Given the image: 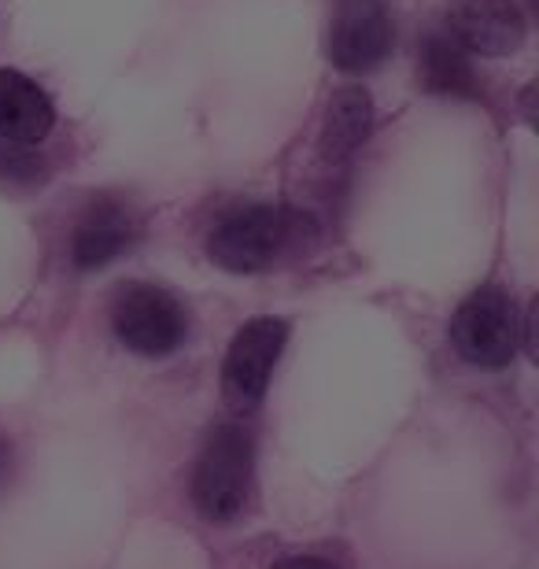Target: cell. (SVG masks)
<instances>
[{"label": "cell", "mask_w": 539, "mask_h": 569, "mask_svg": "<svg viewBox=\"0 0 539 569\" xmlns=\"http://www.w3.org/2000/svg\"><path fill=\"white\" fill-rule=\"evenodd\" d=\"M285 345H289V322L285 318L259 315L237 329L222 359V378H218L222 403L229 411L251 415L267 400L273 370H278L285 356Z\"/></svg>", "instance_id": "cell-5"}, {"label": "cell", "mask_w": 539, "mask_h": 569, "mask_svg": "<svg viewBox=\"0 0 539 569\" xmlns=\"http://www.w3.org/2000/svg\"><path fill=\"white\" fill-rule=\"evenodd\" d=\"M256 496V440L244 426H214L203 437L189 477V499L214 529L237 526Z\"/></svg>", "instance_id": "cell-2"}, {"label": "cell", "mask_w": 539, "mask_h": 569, "mask_svg": "<svg viewBox=\"0 0 539 569\" xmlns=\"http://www.w3.org/2000/svg\"><path fill=\"white\" fill-rule=\"evenodd\" d=\"M56 127V104L30 74L0 67V141L16 148L41 144Z\"/></svg>", "instance_id": "cell-9"}, {"label": "cell", "mask_w": 539, "mask_h": 569, "mask_svg": "<svg viewBox=\"0 0 539 569\" xmlns=\"http://www.w3.org/2000/svg\"><path fill=\"white\" fill-rule=\"evenodd\" d=\"M396 49V22L388 0H332L326 56L343 74H370Z\"/></svg>", "instance_id": "cell-6"}, {"label": "cell", "mask_w": 539, "mask_h": 569, "mask_svg": "<svg viewBox=\"0 0 539 569\" xmlns=\"http://www.w3.org/2000/svg\"><path fill=\"white\" fill-rule=\"evenodd\" d=\"M114 340L141 359H170L189 345L192 315L178 292L159 281H126L111 300Z\"/></svg>", "instance_id": "cell-3"}, {"label": "cell", "mask_w": 539, "mask_h": 569, "mask_svg": "<svg viewBox=\"0 0 539 569\" xmlns=\"http://www.w3.org/2000/svg\"><path fill=\"white\" fill-rule=\"evenodd\" d=\"M270 569H343L332 555H315V551H296V555H281Z\"/></svg>", "instance_id": "cell-12"}, {"label": "cell", "mask_w": 539, "mask_h": 569, "mask_svg": "<svg viewBox=\"0 0 539 569\" xmlns=\"http://www.w3.org/2000/svg\"><path fill=\"white\" fill-rule=\"evenodd\" d=\"M8 470H11V440L0 437V481L8 477Z\"/></svg>", "instance_id": "cell-13"}, {"label": "cell", "mask_w": 539, "mask_h": 569, "mask_svg": "<svg viewBox=\"0 0 539 569\" xmlns=\"http://www.w3.org/2000/svg\"><path fill=\"white\" fill-rule=\"evenodd\" d=\"M418 82L440 97H477L473 56L451 38V30H432L418 44Z\"/></svg>", "instance_id": "cell-10"}, {"label": "cell", "mask_w": 539, "mask_h": 569, "mask_svg": "<svg viewBox=\"0 0 539 569\" xmlns=\"http://www.w3.org/2000/svg\"><path fill=\"white\" fill-rule=\"evenodd\" d=\"M318 241V222L289 203H240L214 219L208 259L226 274H267L307 256Z\"/></svg>", "instance_id": "cell-1"}, {"label": "cell", "mask_w": 539, "mask_h": 569, "mask_svg": "<svg viewBox=\"0 0 539 569\" xmlns=\"http://www.w3.org/2000/svg\"><path fill=\"white\" fill-rule=\"evenodd\" d=\"M455 356L480 370L510 367L518 348L529 340V329L521 326L518 300L502 284H480L455 307L447 326Z\"/></svg>", "instance_id": "cell-4"}, {"label": "cell", "mask_w": 539, "mask_h": 569, "mask_svg": "<svg viewBox=\"0 0 539 569\" xmlns=\"http://www.w3.org/2000/svg\"><path fill=\"white\" fill-rule=\"evenodd\" d=\"M373 130V100L362 86H343L329 97L322 122V156L340 163L366 144Z\"/></svg>", "instance_id": "cell-11"}, {"label": "cell", "mask_w": 539, "mask_h": 569, "mask_svg": "<svg viewBox=\"0 0 539 569\" xmlns=\"http://www.w3.org/2000/svg\"><path fill=\"white\" fill-rule=\"evenodd\" d=\"M137 233H141V222L130 211V203L114 197H97L74 222L71 263L78 270H104L130 252Z\"/></svg>", "instance_id": "cell-8"}, {"label": "cell", "mask_w": 539, "mask_h": 569, "mask_svg": "<svg viewBox=\"0 0 539 569\" xmlns=\"http://www.w3.org/2000/svg\"><path fill=\"white\" fill-rule=\"evenodd\" d=\"M447 30L469 56H488V60L521 52L529 38V22L518 0H451Z\"/></svg>", "instance_id": "cell-7"}]
</instances>
